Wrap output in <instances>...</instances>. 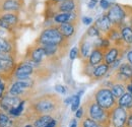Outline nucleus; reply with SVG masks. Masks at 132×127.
<instances>
[{
    "label": "nucleus",
    "mask_w": 132,
    "mask_h": 127,
    "mask_svg": "<svg viewBox=\"0 0 132 127\" xmlns=\"http://www.w3.org/2000/svg\"><path fill=\"white\" fill-rule=\"evenodd\" d=\"M126 58H127L128 63L130 64V65H132V49L129 50V51H127V53H126Z\"/></svg>",
    "instance_id": "obj_38"
},
{
    "label": "nucleus",
    "mask_w": 132,
    "mask_h": 127,
    "mask_svg": "<svg viewBox=\"0 0 132 127\" xmlns=\"http://www.w3.org/2000/svg\"><path fill=\"white\" fill-rule=\"evenodd\" d=\"M23 106H24V102H20V103L17 105L16 107L12 108V109L9 111V113H10L11 115H13V116H19V115L22 113Z\"/></svg>",
    "instance_id": "obj_29"
},
{
    "label": "nucleus",
    "mask_w": 132,
    "mask_h": 127,
    "mask_svg": "<svg viewBox=\"0 0 132 127\" xmlns=\"http://www.w3.org/2000/svg\"><path fill=\"white\" fill-rule=\"evenodd\" d=\"M82 114H83L82 108H78V109L76 110L75 116H76V118H81V117H82Z\"/></svg>",
    "instance_id": "obj_42"
},
{
    "label": "nucleus",
    "mask_w": 132,
    "mask_h": 127,
    "mask_svg": "<svg viewBox=\"0 0 132 127\" xmlns=\"http://www.w3.org/2000/svg\"><path fill=\"white\" fill-rule=\"evenodd\" d=\"M70 127H77V122L75 119H73L71 122H70Z\"/></svg>",
    "instance_id": "obj_45"
},
{
    "label": "nucleus",
    "mask_w": 132,
    "mask_h": 127,
    "mask_svg": "<svg viewBox=\"0 0 132 127\" xmlns=\"http://www.w3.org/2000/svg\"><path fill=\"white\" fill-rule=\"evenodd\" d=\"M26 127H34V126H32V125H27Z\"/></svg>",
    "instance_id": "obj_48"
},
{
    "label": "nucleus",
    "mask_w": 132,
    "mask_h": 127,
    "mask_svg": "<svg viewBox=\"0 0 132 127\" xmlns=\"http://www.w3.org/2000/svg\"><path fill=\"white\" fill-rule=\"evenodd\" d=\"M127 112L125 108L117 106L112 112V123L114 127H124L127 120Z\"/></svg>",
    "instance_id": "obj_4"
},
{
    "label": "nucleus",
    "mask_w": 132,
    "mask_h": 127,
    "mask_svg": "<svg viewBox=\"0 0 132 127\" xmlns=\"http://www.w3.org/2000/svg\"><path fill=\"white\" fill-rule=\"evenodd\" d=\"M88 114H89L90 118L93 120H95L96 122L97 121L101 122V121H104L106 119V112L101 106L98 105L97 102L90 104V106L88 108Z\"/></svg>",
    "instance_id": "obj_6"
},
{
    "label": "nucleus",
    "mask_w": 132,
    "mask_h": 127,
    "mask_svg": "<svg viewBox=\"0 0 132 127\" xmlns=\"http://www.w3.org/2000/svg\"><path fill=\"white\" fill-rule=\"evenodd\" d=\"M12 122L9 117L3 113H0V127H11Z\"/></svg>",
    "instance_id": "obj_28"
},
{
    "label": "nucleus",
    "mask_w": 132,
    "mask_h": 127,
    "mask_svg": "<svg viewBox=\"0 0 132 127\" xmlns=\"http://www.w3.org/2000/svg\"><path fill=\"white\" fill-rule=\"evenodd\" d=\"M20 103L19 99L15 96H6L2 99L1 101V106L6 110V111H10L12 108L16 107L17 105Z\"/></svg>",
    "instance_id": "obj_14"
},
{
    "label": "nucleus",
    "mask_w": 132,
    "mask_h": 127,
    "mask_svg": "<svg viewBox=\"0 0 132 127\" xmlns=\"http://www.w3.org/2000/svg\"><path fill=\"white\" fill-rule=\"evenodd\" d=\"M0 27L2 28V29H6V30H9L11 27L8 25V23H6L4 20H2L1 18H0Z\"/></svg>",
    "instance_id": "obj_41"
},
{
    "label": "nucleus",
    "mask_w": 132,
    "mask_h": 127,
    "mask_svg": "<svg viewBox=\"0 0 132 127\" xmlns=\"http://www.w3.org/2000/svg\"><path fill=\"white\" fill-rule=\"evenodd\" d=\"M119 53H120L119 48L117 47L109 48L105 52V56H104L105 63L107 64V65H109V66H111L117 59H119Z\"/></svg>",
    "instance_id": "obj_12"
},
{
    "label": "nucleus",
    "mask_w": 132,
    "mask_h": 127,
    "mask_svg": "<svg viewBox=\"0 0 132 127\" xmlns=\"http://www.w3.org/2000/svg\"><path fill=\"white\" fill-rule=\"evenodd\" d=\"M101 32L99 31V29L94 25V26H92L88 30H87V33H86V35L88 36V37H92V38H95V37H99Z\"/></svg>",
    "instance_id": "obj_30"
},
{
    "label": "nucleus",
    "mask_w": 132,
    "mask_h": 127,
    "mask_svg": "<svg viewBox=\"0 0 132 127\" xmlns=\"http://www.w3.org/2000/svg\"><path fill=\"white\" fill-rule=\"evenodd\" d=\"M75 17H76V13L74 12H59L54 15L53 19L56 23L62 25L66 22H73Z\"/></svg>",
    "instance_id": "obj_10"
},
{
    "label": "nucleus",
    "mask_w": 132,
    "mask_h": 127,
    "mask_svg": "<svg viewBox=\"0 0 132 127\" xmlns=\"http://www.w3.org/2000/svg\"><path fill=\"white\" fill-rule=\"evenodd\" d=\"M117 72L120 73V74H121L123 77H125L126 80H132V65H130L128 62H127V63L121 64V65L119 66Z\"/></svg>",
    "instance_id": "obj_18"
},
{
    "label": "nucleus",
    "mask_w": 132,
    "mask_h": 127,
    "mask_svg": "<svg viewBox=\"0 0 132 127\" xmlns=\"http://www.w3.org/2000/svg\"><path fill=\"white\" fill-rule=\"evenodd\" d=\"M131 82H132V80H131Z\"/></svg>",
    "instance_id": "obj_49"
},
{
    "label": "nucleus",
    "mask_w": 132,
    "mask_h": 127,
    "mask_svg": "<svg viewBox=\"0 0 132 127\" xmlns=\"http://www.w3.org/2000/svg\"><path fill=\"white\" fill-rule=\"evenodd\" d=\"M45 56H46V54H45V51H44V49H43L42 46L41 47L35 48L33 51H32V53H31V59H32V61L37 64L41 63L42 60H43V58Z\"/></svg>",
    "instance_id": "obj_19"
},
{
    "label": "nucleus",
    "mask_w": 132,
    "mask_h": 127,
    "mask_svg": "<svg viewBox=\"0 0 132 127\" xmlns=\"http://www.w3.org/2000/svg\"><path fill=\"white\" fill-rule=\"evenodd\" d=\"M121 37L125 45H132V28L128 25H124L121 28Z\"/></svg>",
    "instance_id": "obj_17"
},
{
    "label": "nucleus",
    "mask_w": 132,
    "mask_h": 127,
    "mask_svg": "<svg viewBox=\"0 0 132 127\" xmlns=\"http://www.w3.org/2000/svg\"><path fill=\"white\" fill-rule=\"evenodd\" d=\"M97 3H98V0H89V2H88V4H87V6H88V8H89V9H93V8H95V7H96Z\"/></svg>",
    "instance_id": "obj_40"
},
{
    "label": "nucleus",
    "mask_w": 132,
    "mask_h": 127,
    "mask_svg": "<svg viewBox=\"0 0 132 127\" xmlns=\"http://www.w3.org/2000/svg\"><path fill=\"white\" fill-rule=\"evenodd\" d=\"M123 7H124V9H125V11H126V14H127V17H126V18H128V22H129L128 26L132 28V6L123 5Z\"/></svg>",
    "instance_id": "obj_32"
},
{
    "label": "nucleus",
    "mask_w": 132,
    "mask_h": 127,
    "mask_svg": "<svg viewBox=\"0 0 132 127\" xmlns=\"http://www.w3.org/2000/svg\"><path fill=\"white\" fill-rule=\"evenodd\" d=\"M57 29L64 38H70L75 32V27L73 22H66V23L59 25Z\"/></svg>",
    "instance_id": "obj_15"
},
{
    "label": "nucleus",
    "mask_w": 132,
    "mask_h": 127,
    "mask_svg": "<svg viewBox=\"0 0 132 127\" xmlns=\"http://www.w3.org/2000/svg\"><path fill=\"white\" fill-rule=\"evenodd\" d=\"M108 71H109V65H107L106 63H101L95 67L92 76L94 78H101L104 75H106Z\"/></svg>",
    "instance_id": "obj_21"
},
{
    "label": "nucleus",
    "mask_w": 132,
    "mask_h": 127,
    "mask_svg": "<svg viewBox=\"0 0 132 127\" xmlns=\"http://www.w3.org/2000/svg\"><path fill=\"white\" fill-rule=\"evenodd\" d=\"M0 18L2 20H4L6 23H8L10 27L15 25L18 21V17L15 14H13V13H5V14H3V15L1 16Z\"/></svg>",
    "instance_id": "obj_25"
},
{
    "label": "nucleus",
    "mask_w": 132,
    "mask_h": 127,
    "mask_svg": "<svg viewBox=\"0 0 132 127\" xmlns=\"http://www.w3.org/2000/svg\"><path fill=\"white\" fill-rule=\"evenodd\" d=\"M13 59L9 55H1L0 56V71H9L13 67Z\"/></svg>",
    "instance_id": "obj_16"
},
{
    "label": "nucleus",
    "mask_w": 132,
    "mask_h": 127,
    "mask_svg": "<svg viewBox=\"0 0 132 127\" xmlns=\"http://www.w3.org/2000/svg\"><path fill=\"white\" fill-rule=\"evenodd\" d=\"M3 92H4V84H3L2 80H1V78H0V98L2 97V95H3Z\"/></svg>",
    "instance_id": "obj_43"
},
{
    "label": "nucleus",
    "mask_w": 132,
    "mask_h": 127,
    "mask_svg": "<svg viewBox=\"0 0 132 127\" xmlns=\"http://www.w3.org/2000/svg\"><path fill=\"white\" fill-rule=\"evenodd\" d=\"M100 5H101V7H102L103 9L106 10V9H109L112 4H111L110 1H108V0H101V1H100Z\"/></svg>",
    "instance_id": "obj_35"
},
{
    "label": "nucleus",
    "mask_w": 132,
    "mask_h": 127,
    "mask_svg": "<svg viewBox=\"0 0 132 127\" xmlns=\"http://www.w3.org/2000/svg\"><path fill=\"white\" fill-rule=\"evenodd\" d=\"M35 108L39 113H49L55 109V103L50 99H41L36 103Z\"/></svg>",
    "instance_id": "obj_7"
},
{
    "label": "nucleus",
    "mask_w": 132,
    "mask_h": 127,
    "mask_svg": "<svg viewBox=\"0 0 132 127\" xmlns=\"http://www.w3.org/2000/svg\"><path fill=\"white\" fill-rule=\"evenodd\" d=\"M82 127H100V125L92 118H87L82 122Z\"/></svg>",
    "instance_id": "obj_33"
},
{
    "label": "nucleus",
    "mask_w": 132,
    "mask_h": 127,
    "mask_svg": "<svg viewBox=\"0 0 132 127\" xmlns=\"http://www.w3.org/2000/svg\"><path fill=\"white\" fill-rule=\"evenodd\" d=\"M1 9L6 11H16L22 5L21 0H1Z\"/></svg>",
    "instance_id": "obj_9"
},
{
    "label": "nucleus",
    "mask_w": 132,
    "mask_h": 127,
    "mask_svg": "<svg viewBox=\"0 0 132 127\" xmlns=\"http://www.w3.org/2000/svg\"><path fill=\"white\" fill-rule=\"evenodd\" d=\"M0 72H1V71H0Z\"/></svg>",
    "instance_id": "obj_50"
},
{
    "label": "nucleus",
    "mask_w": 132,
    "mask_h": 127,
    "mask_svg": "<svg viewBox=\"0 0 132 127\" xmlns=\"http://www.w3.org/2000/svg\"><path fill=\"white\" fill-rule=\"evenodd\" d=\"M46 56H53L59 49V45H42Z\"/></svg>",
    "instance_id": "obj_26"
},
{
    "label": "nucleus",
    "mask_w": 132,
    "mask_h": 127,
    "mask_svg": "<svg viewBox=\"0 0 132 127\" xmlns=\"http://www.w3.org/2000/svg\"><path fill=\"white\" fill-rule=\"evenodd\" d=\"M90 43H88L87 41H84L80 43V54L83 58H87L90 55Z\"/></svg>",
    "instance_id": "obj_24"
},
{
    "label": "nucleus",
    "mask_w": 132,
    "mask_h": 127,
    "mask_svg": "<svg viewBox=\"0 0 132 127\" xmlns=\"http://www.w3.org/2000/svg\"><path fill=\"white\" fill-rule=\"evenodd\" d=\"M63 1H66V0H50L51 3H60V2H63Z\"/></svg>",
    "instance_id": "obj_47"
},
{
    "label": "nucleus",
    "mask_w": 132,
    "mask_h": 127,
    "mask_svg": "<svg viewBox=\"0 0 132 127\" xmlns=\"http://www.w3.org/2000/svg\"><path fill=\"white\" fill-rule=\"evenodd\" d=\"M55 125H56V121H55V120H52L46 127H55Z\"/></svg>",
    "instance_id": "obj_46"
},
{
    "label": "nucleus",
    "mask_w": 132,
    "mask_h": 127,
    "mask_svg": "<svg viewBox=\"0 0 132 127\" xmlns=\"http://www.w3.org/2000/svg\"><path fill=\"white\" fill-rule=\"evenodd\" d=\"M55 90L58 92V93H60V94H65L66 93V89L65 86H63V85H61V84H57L56 86H55Z\"/></svg>",
    "instance_id": "obj_36"
},
{
    "label": "nucleus",
    "mask_w": 132,
    "mask_h": 127,
    "mask_svg": "<svg viewBox=\"0 0 132 127\" xmlns=\"http://www.w3.org/2000/svg\"><path fill=\"white\" fill-rule=\"evenodd\" d=\"M52 120H54V119L51 116H49V115H44V116L40 117L35 122V126L34 127H46Z\"/></svg>",
    "instance_id": "obj_23"
},
{
    "label": "nucleus",
    "mask_w": 132,
    "mask_h": 127,
    "mask_svg": "<svg viewBox=\"0 0 132 127\" xmlns=\"http://www.w3.org/2000/svg\"><path fill=\"white\" fill-rule=\"evenodd\" d=\"M118 106L122 108H128L131 109L132 106V94L130 93H125L120 99H118Z\"/></svg>",
    "instance_id": "obj_22"
},
{
    "label": "nucleus",
    "mask_w": 132,
    "mask_h": 127,
    "mask_svg": "<svg viewBox=\"0 0 132 127\" xmlns=\"http://www.w3.org/2000/svg\"><path fill=\"white\" fill-rule=\"evenodd\" d=\"M95 26L99 29L100 32L105 33L106 35H107V33L112 29V23H111L110 19L108 18L107 14H103L100 18H98L96 23H95Z\"/></svg>",
    "instance_id": "obj_13"
},
{
    "label": "nucleus",
    "mask_w": 132,
    "mask_h": 127,
    "mask_svg": "<svg viewBox=\"0 0 132 127\" xmlns=\"http://www.w3.org/2000/svg\"><path fill=\"white\" fill-rule=\"evenodd\" d=\"M80 105V97L79 96H73V101L71 103V110L73 112H76V110L79 108Z\"/></svg>",
    "instance_id": "obj_31"
},
{
    "label": "nucleus",
    "mask_w": 132,
    "mask_h": 127,
    "mask_svg": "<svg viewBox=\"0 0 132 127\" xmlns=\"http://www.w3.org/2000/svg\"><path fill=\"white\" fill-rule=\"evenodd\" d=\"M107 16L110 19L112 27L115 28H119L121 29L124 25H125V19L127 17L126 11L123 7V5L120 4H112L110 6V8L107 11Z\"/></svg>",
    "instance_id": "obj_2"
},
{
    "label": "nucleus",
    "mask_w": 132,
    "mask_h": 127,
    "mask_svg": "<svg viewBox=\"0 0 132 127\" xmlns=\"http://www.w3.org/2000/svg\"><path fill=\"white\" fill-rule=\"evenodd\" d=\"M111 92L114 96L115 99H120L122 96L124 95L126 92V84L125 83H122V82H117L115 84H113L111 86Z\"/></svg>",
    "instance_id": "obj_20"
},
{
    "label": "nucleus",
    "mask_w": 132,
    "mask_h": 127,
    "mask_svg": "<svg viewBox=\"0 0 132 127\" xmlns=\"http://www.w3.org/2000/svg\"><path fill=\"white\" fill-rule=\"evenodd\" d=\"M54 6V10L56 13H59V12H74V10L76 9L77 7V3H76V0H66L63 2H60V3H52ZM55 13V14H56Z\"/></svg>",
    "instance_id": "obj_5"
},
{
    "label": "nucleus",
    "mask_w": 132,
    "mask_h": 127,
    "mask_svg": "<svg viewBox=\"0 0 132 127\" xmlns=\"http://www.w3.org/2000/svg\"><path fill=\"white\" fill-rule=\"evenodd\" d=\"M82 22L84 23V25H90L92 22H93V18L92 17H88V16H84V17H82Z\"/></svg>",
    "instance_id": "obj_39"
},
{
    "label": "nucleus",
    "mask_w": 132,
    "mask_h": 127,
    "mask_svg": "<svg viewBox=\"0 0 132 127\" xmlns=\"http://www.w3.org/2000/svg\"><path fill=\"white\" fill-rule=\"evenodd\" d=\"M34 67L32 65L28 63V62H23L21 63L15 70V76L17 80H21V78H28L30 77V75L33 73Z\"/></svg>",
    "instance_id": "obj_8"
},
{
    "label": "nucleus",
    "mask_w": 132,
    "mask_h": 127,
    "mask_svg": "<svg viewBox=\"0 0 132 127\" xmlns=\"http://www.w3.org/2000/svg\"><path fill=\"white\" fill-rule=\"evenodd\" d=\"M11 49H12L11 44L6 39L0 37V51L2 53H8L11 51Z\"/></svg>",
    "instance_id": "obj_27"
},
{
    "label": "nucleus",
    "mask_w": 132,
    "mask_h": 127,
    "mask_svg": "<svg viewBox=\"0 0 132 127\" xmlns=\"http://www.w3.org/2000/svg\"><path fill=\"white\" fill-rule=\"evenodd\" d=\"M64 40L65 38L56 27H51L44 30L39 37V43L41 45H61Z\"/></svg>",
    "instance_id": "obj_1"
},
{
    "label": "nucleus",
    "mask_w": 132,
    "mask_h": 127,
    "mask_svg": "<svg viewBox=\"0 0 132 127\" xmlns=\"http://www.w3.org/2000/svg\"><path fill=\"white\" fill-rule=\"evenodd\" d=\"M104 56H105V51H103L102 49L95 48L88 57V63L92 66H97L102 63V61L104 60Z\"/></svg>",
    "instance_id": "obj_11"
},
{
    "label": "nucleus",
    "mask_w": 132,
    "mask_h": 127,
    "mask_svg": "<svg viewBox=\"0 0 132 127\" xmlns=\"http://www.w3.org/2000/svg\"><path fill=\"white\" fill-rule=\"evenodd\" d=\"M96 102L104 110L114 109L116 106V99L112 94L111 90L106 88H101L96 92Z\"/></svg>",
    "instance_id": "obj_3"
},
{
    "label": "nucleus",
    "mask_w": 132,
    "mask_h": 127,
    "mask_svg": "<svg viewBox=\"0 0 132 127\" xmlns=\"http://www.w3.org/2000/svg\"><path fill=\"white\" fill-rule=\"evenodd\" d=\"M72 101H73V96H72V97L67 98L65 101H64V104H65V105H69V104H71V103H72Z\"/></svg>",
    "instance_id": "obj_44"
},
{
    "label": "nucleus",
    "mask_w": 132,
    "mask_h": 127,
    "mask_svg": "<svg viewBox=\"0 0 132 127\" xmlns=\"http://www.w3.org/2000/svg\"><path fill=\"white\" fill-rule=\"evenodd\" d=\"M77 55H78V49H77V47L72 48V49L70 50V53H69L70 59H71V60H74V59L77 57Z\"/></svg>",
    "instance_id": "obj_34"
},
{
    "label": "nucleus",
    "mask_w": 132,
    "mask_h": 127,
    "mask_svg": "<svg viewBox=\"0 0 132 127\" xmlns=\"http://www.w3.org/2000/svg\"><path fill=\"white\" fill-rule=\"evenodd\" d=\"M126 127H132V112L129 113V115H127V120L125 123Z\"/></svg>",
    "instance_id": "obj_37"
}]
</instances>
